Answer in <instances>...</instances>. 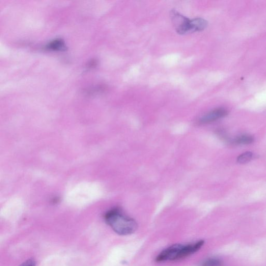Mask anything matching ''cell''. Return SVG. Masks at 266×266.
Wrapping results in <instances>:
<instances>
[{
    "instance_id": "cell-1",
    "label": "cell",
    "mask_w": 266,
    "mask_h": 266,
    "mask_svg": "<svg viewBox=\"0 0 266 266\" xmlns=\"http://www.w3.org/2000/svg\"><path fill=\"white\" fill-rule=\"evenodd\" d=\"M106 222L120 235H131L137 229V223L133 218L123 213L119 209H113L105 215Z\"/></svg>"
},
{
    "instance_id": "cell-2",
    "label": "cell",
    "mask_w": 266,
    "mask_h": 266,
    "mask_svg": "<svg viewBox=\"0 0 266 266\" xmlns=\"http://www.w3.org/2000/svg\"><path fill=\"white\" fill-rule=\"evenodd\" d=\"M171 17L177 33L180 35L201 31V23L198 18L190 19L179 14L175 10H172Z\"/></svg>"
},
{
    "instance_id": "cell-3",
    "label": "cell",
    "mask_w": 266,
    "mask_h": 266,
    "mask_svg": "<svg viewBox=\"0 0 266 266\" xmlns=\"http://www.w3.org/2000/svg\"><path fill=\"white\" fill-rule=\"evenodd\" d=\"M184 246V245L180 244L172 245L160 253L156 258V261L161 262L179 260L180 254Z\"/></svg>"
},
{
    "instance_id": "cell-4",
    "label": "cell",
    "mask_w": 266,
    "mask_h": 266,
    "mask_svg": "<svg viewBox=\"0 0 266 266\" xmlns=\"http://www.w3.org/2000/svg\"><path fill=\"white\" fill-rule=\"evenodd\" d=\"M228 113V111L225 108H217L202 116L198 122L201 124L210 123L223 118L227 115Z\"/></svg>"
},
{
    "instance_id": "cell-5",
    "label": "cell",
    "mask_w": 266,
    "mask_h": 266,
    "mask_svg": "<svg viewBox=\"0 0 266 266\" xmlns=\"http://www.w3.org/2000/svg\"><path fill=\"white\" fill-rule=\"evenodd\" d=\"M254 141L253 136L249 135H242L237 137L233 142L237 145H248L252 143Z\"/></svg>"
},
{
    "instance_id": "cell-6",
    "label": "cell",
    "mask_w": 266,
    "mask_h": 266,
    "mask_svg": "<svg viewBox=\"0 0 266 266\" xmlns=\"http://www.w3.org/2000/svg\"><path fill=\"white\" fill-rule=\"evenodd\" d=\"M253 158V154L247 152L240 155L237 158V162L239 164H246L250 162Z\"/></svg>"
},
{
    "instance_id": "cell-7",
    "label": "cell",
    "mask_w": 266,
    "mask_h": 266,
    "mask_svg": "<svg viewBox=\"0 0 266 266\" xmlns=\"http://www.w3.org/2000/svg\"><path fill=\"white\" fill-rule=\"evenodd\" d=\"M222 262L219 259L211 258L202 263L200 266H222Z\"/></svg>"
},
{
    "instance_id": "cell-8",
    "label": "cell",
    "mask_w": 266,
    "mask_h": 266,
    "mask_svg": "<svg viewBox=\"0 0 266 266\" xmlns=\"http://www.w3.org/2000/svg\"><path fill=\"white\" fill-rule=\"evenodd\" d=\"M63 47H64V45H63V42L60 40L51 42L48 46L50 49L53 50H60L63 49Z\"/></svg>"
},
{
    "instance_id": "cell-9",
    "label": "cell",
    "mask_w": 266,
    "mask_h": 266,
    "mask_svg": "<svg viewBox=\"0 0 266 266\" xmlns=\"http://www.w3.org/2000/svg\"><path fill=\"white\" fill-rule=\"evenodd\" d=\"M36 263L33 259H30L25 262L20 266H36Z\"/></svg>"
}]
</instances>
